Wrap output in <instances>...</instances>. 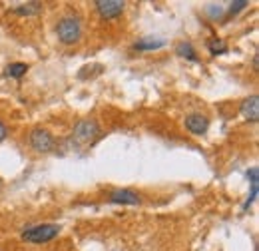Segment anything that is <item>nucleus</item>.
I'll list each match as a JSON object with an SVG mask.
<instances>
[{
    "instance_id": "obj_1",
    "label": "nucleus",
    "mask_w": 259,
    "mask_h": 251,
    "mask_svg": "<svg viewBox=\"0 0 259 251\" xmlns=\"http://www.w3.org/2000/svg\"><path fill=\"white\" fill-rule=\"evenodd\" d=\"M56 34L60 38V42L64 44H76L82 36V22L78 16L74 14H68L64 18H60L58 26H56Z\"/></svg>"
},
{
    "instance_id": "obj_2",
    "label": "nucleus",
    "mask_w": 259,
    "mask_h": 251,
    "mask_svg": "<svg viewBox=\"0 0 259 251\" xmlns=\"http://www.w3.org/2000/svg\"><path fill=\"white\" fill-rule=\"evenodd\" d=\"M58 233H60V225L42 223V225H34V227L24 229L22 239L30 241V243H46V241H52L54 237H58Z\"/></svg>"
},
{
    "instance_id": "obj_3",
    "label": "nucleus",
    "mask_w": 259,
    "mask_h": 251,
    "mask_svg": "<svg viewBox=\"0 0 259 251\" xmlns=\"http://www.w3.org/2000/svg\"><path fill=\"white\" fill-rule=\"evenodd\" d=\"M28 142H30V148L38 154H46V152H52L54 146H56V140L54 136L44 130V128H34L28 136Z\"/></svg>"
},
{
    "instance_id": "obj_4",
    "label": "nucleus",
    "mask_w": 259,
    "mask_h": 251,
    "mask_svg": "<svg viewBox=\"0 0 259 251\" xmlns=\"http://www.w3.org/2000/svg\"><path fill=\"white\" fill-rule=\"evenodd\" d=\"M98 136H100V126L94 120L78 122L76 128H74V134H72L74 142H78V144H90L92 140H96Z\"/></svg>"
},
{
    "instance_id": "obj_5",
    "label": "nucleus",
    "mask_w": 259,
    "mask_h": 251,
    "mask_svg": "<svg viewBox=\"0 0 259 251\" xmlns=\"http://www.w3.org/2000/svg\"><path fill=\"white\" fill-rule=\"evenodd\" d=\"M96 8H98V14H100L102 18L110 20V18L120 16V14L124 12L126 4H124L122 0H98Z\"/></svg>"
},
{
    "instance_id": "obj_6",
    "label": "nucleus",
    "mask_w": 259,
    "mask_h": 251,
    "mask_svg": "<svg viewBox=\"0 0 259 251\" xmlns=\"http://www.w3.org/2000/svg\"><path fill=\"white\" fill-rule=\"evenodd\" d=\"M110 201L120 203V205H138L142 201V197L132 189H114L110 193Z\"/></svg>"
},
{
    "instance_id": "obj_7",
    "label": "nucleus",
    "mask_w": 259,
    "mask_h": 251,
    "mask_svg": "<svg viewBox=\"0 0 259 251\" xmlns=\"http://www.w3.org/2000/svg\"><path fill=\"white\" fill-rule=\"evenodd\" d=\"M186 128L192 132V134H195V136H201V134H205L207 132V128H209V120L203 116V114H197V112H194V114H190V116H186Z\"/></svg>"
},
{
    "instance_id": "obj_8",
    "label": "nucleus",
    "mask_w": 259,
    "mask_h": 251,
    "mask_svg": "<svg viewBox=\"0 0 259 251\" xmlns=\"http://www.w3.org/2000/svg\"><path fill=\"white\" fill-rule=\"evenodd\" d=\"M241 114L247 122L257 124L259 122V98L257 96H249L241 102Z\"/></svg>"
},
{
    "instance_id": "obj_9",
    "label": "nucleus",
    "mask_w": 259,
    "mask_h": 251,
    "mask_svg": "<svg viewBox=\"0 0 259 251\" xmlns=\"http://www.w3.org/2000/svg\"><path fill=\"white\" fill-rule=\"evenodd\" d=\"M165 46V40L162 38H142L136 42V50H142V52H152V50H160Z\"/></svg>"
},
{
    "instance_id": "obj_10",
    "label": "nucleus",
    "mask_w": 259,
    "mask_h": 251,
    "mask_svg": "<svg viewBox=\"0 0 259 251\" xmlns=\"http://www.w3.org/2000/svg\"><path fill=\"white\" fill-rule=\"evenodd\" d=\"M247 178L251 180V193L247 195V201H245L243 210H247V207L255 201V197H257V191H259V170L257 168H251V170L247 172Z\"/></svg>"
},
{
    "instance_id": "obj_11",
    "label": "nucleus",
    "mask_w": 259,
    "mask_h": 251,
    "mask_svg": "<svg viewBox=\"0 0 259 251\" xmlns=\"http://www.w3.org/2000/svg\"><path fill=\"white\" fill-rule=\"evenodd\" d=\"M40 10H42V4H38V2H26V4H18L12 8V12L18 16H34Z\"/></svg>"
},
{
    "instance_id": "obj_12",
    "label": "nucleus",
    "mask_w": 259,
    "mask_h": 251,
    "mask_svg": "<svg viewBox=\"0 0 259 251\" xmlns=\"http://www.w3.org/2000/svg\"><path fill=\"white\" fill-rule=\"evenodd\" d=\"M176 54L180 56V58H186V60H197V54H195L194 46L190 44V42H180L178 44V48H176Z\"/></svg>"
},
{
    "instance_id": "obj_13",
    "label": "nucleus",
    "mask_w": 259,
    "mask_h": 251,
    "mask_svg": "<svg viewBox=\"0 0 259 251\" xmlns=\"http://www.w3.org/2000/svg\"><path fill=\"white\" fill-rule=\"evenodd\" d=\"M28 72V66L26 64H22V62H14V64H10V66H6V70H4V74L8 76V78H22L24 74Z\"/></svg>"
},
{
    "instance_id": "obj_14",
    "label": "nucleus",
    "mask_w": 259,
    "mask_h": 251,
    "mask_svg": "<svg viewBox=\"0 0 259 251\" xmlns=\"http://www.w3.org/2000/svg\"><path fill=\"white\" fill-rule=\"evenodd\" d=\"M205 12H207V16H209L211 20H220V18L224 16V8H222L220 4H209Z\"/></svg>"
},
{
    "instance_id": "obj_15",
    "label": "nucleus",
    "mask_w": 259,
    "mask_h": 251,
    "mask_svg": "<svg viewBox=\"0 0 259 251\" xmlns=\"http://www.w3.org/2000/svg\"><path fill=\"white\" fill-rule=\"evenodd\" d=\"M209 52H211L213 56H215V54H226L227 48H226V44L218 38V40H211V42H209Z\"/></svg>"
},
{
    "instance_id": "obj_16",
    "label": "nucleus",
    "mask_w": 259,
    "mask_h": 251,
    "mask_svg": "<svg viewBox=\"0 0 259 251\" xmlns=\"http://www.w3.org/2000/svg\"><path fill=\"white\" fill-rule=\"evenodd\" d=\"M243 8H247V2H245V0L231 2V4H229V14H231V16H233V14H239Z\"/></svg>"
},
{
    "instance_id": "obj_17",
    "label": "nucleus",
    "mask_w": 259,
    "mask_h": 251,
    "mask_svg": "<svg viewBox=\"0 0 259 251\" xmlns=\"http://www.w3.org/2000/svg\"><path fill=\"white\" fill-rule=\"evenodd\" d=\"M4 138H6V128H4V124L0 122V142H2Z\"/></svg>"
},
{
    "instance_id": "obj_18",
    "label": "nucleus",
    "mask_w": 259,
    "mask_h": 251,
    "mask_svg": "<svg viewBox=\"0 0 259 251\" xmlns=\"http://www.w3.org/2000/svg\"><path fill=\"white\" fill-rule=\"evenodd\" d=\"M0 188H2V182H0Z\"/></svg>"
}]
</instances>
